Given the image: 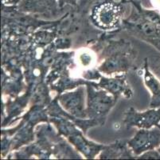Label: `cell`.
<instances>
[{"instance_id": "6da1fadb", "label": "cell", "mask_w": 160, "mask_h": 160, "mask_svg": "<svg viewBox=\"0 0 160 160\" xmlns=\"http://www.w3.org/2000/svg\"><path fill=\"white\" fill-rule=\"evenodd\" d=\"M137 7L138 13L132 15L131 21H127L130 27L142 34V38L160 51V14L156 11L144 10L139 3L132 2Z\"/></svg>"}, {"instance_id": "7a4b0ae2", "label": "cell", "mask_w": 160, "mask_h": 160, "mask_svg": "<svg viewBox=\"0 0 160 160\" xmlns=\"http://www.w3.org/2000/svg\"><path fill=\"white\" fill-rule=\"evenodd\" d=\"M121 6L113 1H105L95 6L92 11V19L98 27L112 29L120 21Z\"/></svg>"}, {"instance_id": "3957f363", "label": "cell", "mask_w": 160, "mask_h": 160, "mask_svg": "<svg viewBox=\"0 0 160 160\" xmlns=\"http://www.w3.org/2000/svg\"><path fill=\"white\" fill-rule=\"evenodd\" d=\"M128 144L137 155L158 147L160 146V127H156L151 130H139Z\"/></svg>"}, {"instance_id": "277c9868", "label": "cell", "mask_w": 160, "mask_h": 160, "mask_svg": "<svg viewBox=\"0 0 160 160\" xmlns=\"http://www.w3.org/2000/svg\"><path fill=\"white\" fill-rule=\"evenodd\" d=\"M125 122L129 126H138L143 128H151L153 126L160 127L158 125L160 122V108L142 114L130 112Z\"/></svg>"}, {"instance_id": "5b68a950", "label": "cell", "mask_w": 160, "mask_h": 160, "mask_svg": "<svg viewBox=\"0 0 160 160\" xmlns=\"http://www.w3.org/2000/svg\"><path fill=\"white\" fill-rule=\"evenodd\" d=\"M145 83L152 93L151 108H157L160 107V83L155 76L148 70L146 65L145 70Z\"/></svg>"}, {"instance_id": "8992f818", "label": "cell", "mask_w": 160, "mask_h": 160, "mask_svg": "<svg viewBox=\"0 0 160 160\" xmlns=\"http://www.w3.org/2000/svg\"><path fill=\"white\" fill-rule=\"evenodd\" d=\"M57 7L56 0H23L20 8L25 11H43L54 10Z\"/></svg>"}, {"instance_id": "52a82bcc", "label": "cell", "mask_w": 160, "mask_h": 160, "mask_svg": "<svg viewBox=\"0 0 160 160\" xmlns=\"http://www.w3.org/2000/svg\"><path fill=\"white\" fill-rule=\"evenodd\" d=\"M152 68H153L154 71L156 73V74L160 79V57L155 58L153 65H152Z\"/></svg>"}, {"instance_id": "ba28073f", "label": "cell", "mask_w": 160, "mask_h": 160, "mask_svg": "<svg viewBox=\"0 0 160 160\" xmlns=\"http://www.w3.org/2000/svg\"><path fill=\"white\" fill-rule=\"evenodd\" d=\"M20 0H2L4 4H16Z\"/></svg>"}, {"instance_id": "9c48e42d", "label": "cell", "mask_w": 160, "mask_h": 160, "mask_svg": "<svg viewBox=\"0 0 160 160\" xmlns=\"http://www.w3.org/2000/svg\"><path fill=\"white\" fill-rule=\"evenodd\" d=\"M152 2L154 3V4L156 5L157 7L160 8V0H152Z\"/></svg>"}, {"instance_id": "30bf717a", "label": "cell", "mask_w": 160, "mask_h": 160, "mask_svg": "<svg viewBox=\"0 0 160 160\" xmlns=\"http://www.w3.org/2000/svg\"><path fill=\"white\" fill-rule=\"evenodd\" d=\"M158 152H159V153H160V148H159V149H158Z\"/></svg>"}]
</instances>
